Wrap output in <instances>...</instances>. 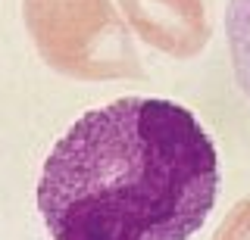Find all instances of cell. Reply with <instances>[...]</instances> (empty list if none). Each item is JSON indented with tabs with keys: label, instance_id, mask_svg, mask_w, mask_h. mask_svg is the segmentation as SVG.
Returning a JSON list of instances; mask_svg holds the SVG:
<instances>
[{
	"label": "cell",
	"instance_id": "1",
	"mask_svg": "<svg viewBox=\"0 0 250 240\" xmlns=\"http://www.w3.org/2000/svg\"><path fill=\"white\" fill-rule=\"evenodd\" d=\"M219 181L216 144L188 106L119 97L53 144L38 209L53 240H191Z\"/></svg>",
	"mask_w": 250,
	"mask_h": 240
},
{
	"label": "cell",
	"instance_id": "2",
	"mask_svg": "<svg viewBox=\"0 0 250 240\" xmlns=\"http://www.w3.org/2000/svg\"><path fill=\"white\" fill-rule=\"evenodd\" d=\"M222 22L234 81H238L241 94L250 100V0H229Z\"/></svg>",
	"mask_w": 250,
	"mask_h": 240
}]
</instances>
